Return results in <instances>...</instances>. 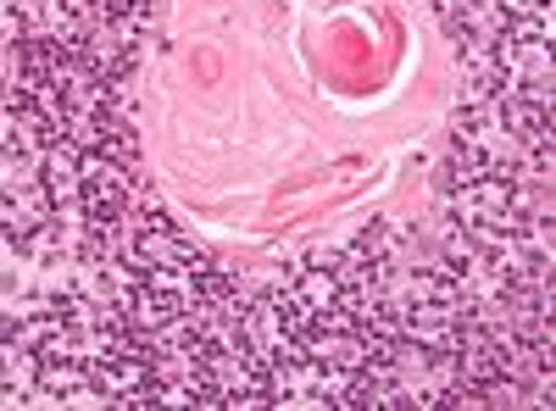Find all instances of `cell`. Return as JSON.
Segmentation results:
<instances>
[{"label": "cell", "mask_w": 556, "mask_h": 411, "mask_svg": "<svg viewBox=\"0 0 556 411\" xmlns=\"http://www.w3.org/2000/svg\"><path fill=\"white\" fill-rule=\"evenodd\" d=\"M334 411H384V384L374 378V373H351V384H345V395L334 400Z\"/></svg>", "instance_id": "cell-2"}, {"label": "cell", "mask_w": 556, "mask_h": 411, "mask_svg": "<svg viewBox=\"0 0 556 411\" xmlns=\"http://www.w3.org/2000/svg\"><path fill=\"white\" fill-rule=\"evenodd\" d=\"M45 184H51L56 206L73 211L78 206V190H84V145L62 140L56 151H45Z\"/></svg>", "instance_id": "cell-1"}]
</instances>
